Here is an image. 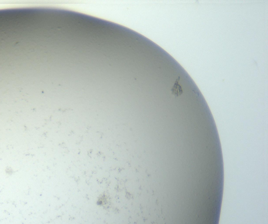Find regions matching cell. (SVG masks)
Listing matches in <instances>:
<instances>
[{
	"label": "cell",
	"instance_id": "cell-1",
	"mask_svg": "<svg viewBox=\"0 0 268 224\" xmlns=\"http://www.w3.org/2000/svg\"><path fill=\"white\" fill-rule=\"evenodd\" d=\"M180 79V77L178 76L175 81V83L173 85V87H172L171 91L172 94L175 97H178L181 95L183 93V90L182 87L179 84V82Z\"/></svg>",
	"mask_w": 268,
	"mask_h": 224
}]
</instances>
